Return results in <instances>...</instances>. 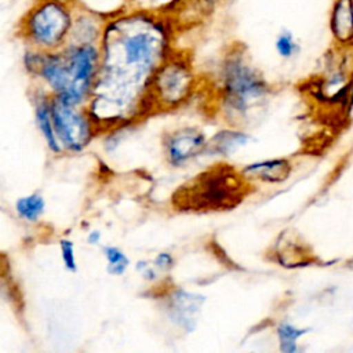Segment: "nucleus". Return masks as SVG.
<instances>
[{
    "instance_id": "nucleus-14",
    "label": "nucleus",
    "mask_w": 353,
    "mask_h": 353,
    "mask_svg": "<svg viewBox=\"0 0 353 353\" xmlns=\"http://www.w3.org/2000/svg\"><path fill=\"white\" fill-rule=\"evenodd\" d=\"M102 252L106 259V272L110 276H123L130 266L128 256L114 245H105Z\"/></svg>"
},
{
    "instance_id": "nucleus-2",
    "label": "nucleus",
    "mask_w": 353,
    "mask_h": 353,
    "mask_svg": "<svg viewBox=\"0 0 353 353\" xmlns=\"http://www.w3.org/2000/svg\"><path fill=\"white\" fill-rule=\"evenodd\" d=\"M222 92L229 112L245 114L255 102L266 95L268 85L261 74L237 54L223 65Z\"/></svg>"
},
{
    "instance_id": "nucleus-9",
    "label": "nucleus",
    "mask_w": 353,
    "mask_h": 353,
    "mask_svg": "<svg viewBox=\"0 0 353 353\" xmlns=\"http://www.w3.org/2000/svg\"><path fill=\"white\" fill-rule=\"evenodd\" d=\"M241 172L245 178L276 183L288 178L291 172V164L285 159H269L247 164L244 168H241Z\"/></svg>"
},
{
    "instance_id": "nucleus-12",
    "label": "nucleus",
    "mask_w": 353,
    "mask_h": 353,
    "mask_svg": "<svg viewBox=\"0 0 353 353\" xmlns=\"http://www.w3.org/2000/svg\"><path fill=\"white\" fill-rule=\"evenodd\" d=\"M252 139L251 135L243 131H234V130H222L218 131L210 142H207V148L221 156H230L240 148L245 146Z\"/></svg>"
},
{
    "instance_id": "nucleus-7",
    "label": "nucleus",
    "mask_w": 353,
    "mask_h": 353,
    "mask_svg": "<svg viewBox=\"0 0 353 353\" xmlns=\"http://www.w3.org/2000/svg\"><path fill=\"white\" fill-rule=\"evenodd\" d=\"M190 73L182 62H168L157 69L154 90L164 102L176 103L188 95Z\"/></svg>"
},
{
    "instance_id": "nucleus-17",
    "label": "nucleus",
    "mask_w": 353,
    "mask_h": 353,
    "mask_svg": "<svg viewBox=\"0 0 353 353\" xmlns=\"http://www.w3.org/2000/svg\"><path fill=\"white\" fill-rule=\"evenodd\" d=\"M59 250H61V258H62L65 269L74 273L77 270V261H76L73 241L69 239H61Z\"/></svg>"
},
{
    "instance_id": "nucleus-16",
    "label": "nucleus",
    "mask_w": 353,
    "mask_h": 353,
    "mask_svg": "<svg viewBox=\"0 0 353 353\" xmlns=\"http://www.w3.org/2000/svg\"><path fill=\"white\" fill-rule=\"evenodd\" d=\"M274 46H276L277 54L283 58H291L299 51L296 41L294 40L292 34L288 30H284L277 36Z\"/></svg>"
},
{
    "instance_id": "nucleus-10",
    "label": "nucleus",
    "mask_w": 353,
    "mask_h": 353,
    "mask_svg": "<svg viewBox=\"0 0 353 353\" xmlns=\"http://www.w3.org/2000/svg\"><path fill=\"white\" fill-rule=\"evenodd\" d=\"M330 28L332 36L341 44H350L353 41V0H335Z\"/></svg>"
},
{
    "instance_id": "nucleus-5",
    "label": "nucleus",
    "mask_w": 353,
    "mask_h": 353,
    "mask_svg": "<svg viewBox=\"0 0 353 353\" xmlns=\"http://www.w3.org/2000/svg\"><path fill=\"white\" fill-rule=\"evenodd\" d=\"M54 128L61 146L69 152L83 150L92 137V124L87 113L54 95L51 98Z\"/></svg>"
},
{
    "instance_id": "nucleus-19",
    "label": "nucleus",
    "mask_w": 353,
    "mask_h": 353,
    "mask_svg": "<svg viewBox=\"0 0 353 353\" xmlns=\"http://www.w3.org/2000/svg\"><path fill=\"white\" fill-rule=\"evenodd\" d=\"M137 272L142 276V279H145L146 281H154L157 279V273H156V266L153 265H148L146 261H139L135 265Z\"/></svg>"
},
{
    "instance_id": "nucleus-15",
    "label": "nucleus",
    "mask_w": 353,
    "mask_h": 353,
    "mask_svg": "<svg viewBox=\"0 0 353 353\" xmlns=\"http://www.w3.org/2000/svg\"><path fill=\"white\" fill-rule=\"evenodd\" d=\"M306 332V330L296 328L290 323H281L276 328V334L279 338L280 350L284 353H294L296 352V341Z\"/></svg>"
},
{
    "instance_id": "nucleus-11",
    "label": "nucleus",
    "mask_w": 353,
    "mask_h": 353,
    "mask_svg": "<svg viewBox=\"0 0 353 353\" xmlns=\"http://www.w3.org/2000/svg\"><path fill=\"white\" fill-rule=\"evenodd\" d=\"M34 120L48 149L52 153H59L62 150V146L58 141V137L54 128L52 113H51V99H47L46 95L34 101Z\"/></svg>"
},
{
    "instance_id": "nucleus-18",
    "label": "nucleus",
    "mask_w": 353,
    "mask_h": 353,
    "mask_svg": "<svg viewBox=\"0 0 353 353\" xmlns=\"http://www.w3.org/2000/svg\"><path fill=\"white\" fill-rule=\"evenodd\" d=\"M174 262V256L170 252H159L153 259V265L163 272H168L170 269H172Z\"/></svg>"
},
{
    "instance_id": "nucleus-3",
    "label": "nucleus",
    "mask_w": 353,
    "mask_h": 353,
    "mask_svg": "<svg viewBox=\"0 0 353 353\" xmlns=\"http://www.w3.org/2000/svg\"><path fill=\"white\" fill-rule=\"evenodd\" d=\"M72 29V15L59 0H47L26 15L23 33L39 50L50 51L59 47Z\"/></svg>"
},
{
    "instance_id": "nucleus-1",
    "label": "nucleus",
    "mask_w": 353,
    "mask_h": 353,
    "mask_svg": "<svg viewBox=\"0 0 353 353\" xmlns=\"http://www.w3.org/2000/svg\"><path fill=\"white\" fill-rule=\"evenodd\" d=\"M245 176L228 164H218L196 175L172 196L183 211H219L236 207L245 196Z\"/></svg>"
},
{
    "instance_id": "nucleus-13",
    "label": "nucleus",
    "mask_w": 353,
    "mask_h": 353,
    "mask_svg": "<svg viewBox=\"0 0 353 353\" xmlns=\"http://www.w3.org/2000/svg\"><path fill=\"white\" fill-rule=\"evenodd\" d=\"M15 211L26 222H37L46 211V200L40 193H30L15 201Z\"/></svg>"
},
{
    "instance_id": "nucleus-6",
    "label": "nucleus",
    "mask_w": 353,
    "mask_h": 353,
    "mask_svg": "<svg viewBox=\"0 0 353 353\" xmlns=\"http://www.w3.org/2000/svg\"><path fill=\"white\" fill-rule=\"evenodd\" d=\"M163 145L167 161L172 167H182L207 148V141L199 130L185 127L167 134Z\"/></svg>"
},
{
    "instance_id": "nucleus-8",
    "label": "nucleus",
    "mask_w": 353,
    "mask_h": 353,
    "mask_svg": "<svg viewBox=\"0 0 353 353\" xmlns=\"http://www.w3.org/2000/svg\"><path fill=\"white\" fill-rule=\"evenodd\" d=\"M205 298L185 290H174L167 299V316L179 328L192 332L197 325V316Z\"/></svg>"
},
{
    "instance_id": "nucleus-20",
    "label": "nucleus",
    "mask_w": 353,
    "mask_h": 353,
    "mask_svg": "<svg viewBox=\"0 0 353 353\" xmlns=\"http://www.w3.org/2000/svg\"><path fill=\"white\" fill-rule=\"evenodd\" d=\"M101 237H102V234H101L99 230H91L88 233V236H87V243L95 245V244H98L101 241Z\"/></svg>"
},
{
    "instance_id": "nucleus-4",
    "label": "nucleus",
    "mask_w": 353,
    "mask_h": 353,
    "mask_svg": "<svg viewBox=\"0 0 353 353\" xmlns=\"http://www.w3.org/2000/svg\"><path fill=\"white\" fill-rule=\"evenodd\" d=\"M62 54L69 77V90L59 98L79 106L87 99L97 79L101 52L92 43H74L68 46Z\"/></svg>"
}]
</instances>
